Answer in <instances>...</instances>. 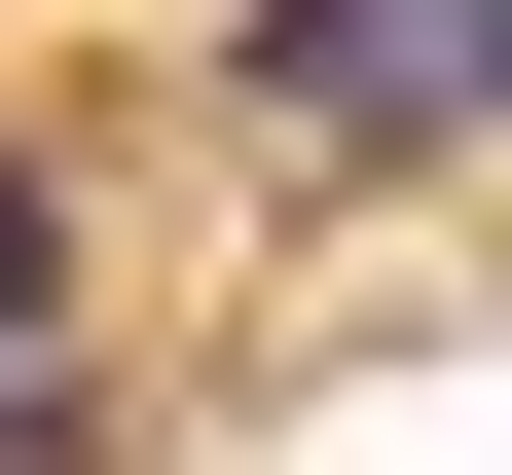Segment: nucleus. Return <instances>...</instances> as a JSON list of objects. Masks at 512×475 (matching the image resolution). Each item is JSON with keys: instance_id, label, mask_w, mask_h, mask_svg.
<instances>
[{"instance_id": "nucleus-1", "label": "nucleus", "mask_w": 512, "mask_h": 475, "mask_svg": "<svg viewBox=\"0 0 512 475\" xmlns=\"http://www.w3.org/2000/svg\"><path fill=\"white\" fill-rule=\"evenodd\" d=\"M256 110H330V147H439V110H512V0H220Z\"/></svg>"}, {"instance_id": "nucleus-2", "label": "nucleus", "mask_w": 512, "mask_h": 475, "mask_svg": "<svg viewBox=\"0 0 512 475\" xmlns=\"http://www.w3.org/2000/svg\"><path fill=\"white\" fill-rule=\"evenodd\" d=\"M37 329H74V183L0 147V366H37Z\"/></svg>"}, {"instance_id": "nucleus-3", "label": "nucleus", "mask_w": 512, "mask_h": 475, "mask_svg": "<svg viewBox=\"0 0 512 475\" xmlns=\"http://www.w3.org/2000/svg\"><path fill=\"white\" fill-rule=\"evenodd\" d=\"M0 475H110V402H74V366H0Z\"/></svg>"}]
</instances>
